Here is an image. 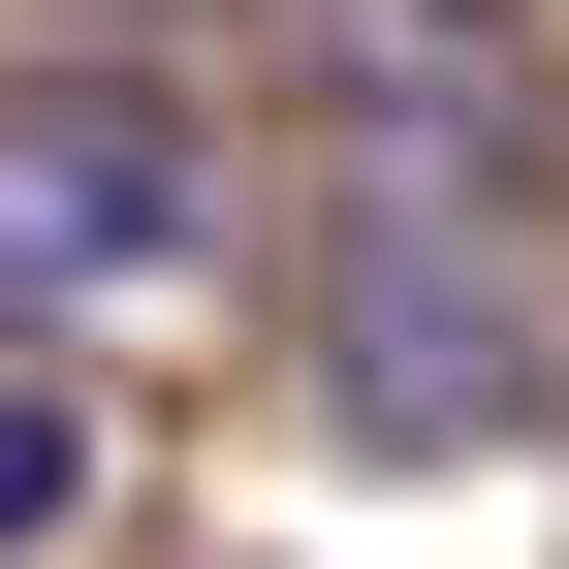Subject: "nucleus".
Returning a JSON list of instances; mask_svg holds the SVG:
<instances>
[{
    "label": "nucleus",
    "mask_w": 569,
    "mask_h": 569,
    "mask_svg": "<svg viewBox=\"0 0 569 569\" xmlns=\"http://www.w3.org/2000/svg\"><path fill=\"white\" fill-rule=\"evenodd\" d=\"M63 538H96V380L32 348V380H0V569H63Z\"/></svg>",
    "instance_id": "obj_3"
},
{
    "label": "nucleus",
    "mask_w": 569,
    "mask_h": 569,
    "mask_svg": "<svg viewBox=\"0 0 569 569\" xmlns=\"http://www.w3.org/2000/svg\"><path fill=\"white\" fill-rule=\"evenodd\" d=\"M317 380H348V443H507V411L569 380V317L507 284L475 159H411L380 222H348V284H317Z\"/></svg>",
    "instance_id": "obj_1"
},
{
    "label": "nucleus",
    "mask_w": 569,
    "mask_h": 569,
    "mask_svg": "<svg viewBox=\"0 0 569 569\" xmlns=\"http://www.w3.org/2000/svg\"><path fill=\"white\" fill-rule=\"evenodd\" d=\"M190 222H222V190H190V127L127 96V63H0V317H96V284H190Z\"/></svg>",
    "instance_id": "obj_2"
}]
</instances>
